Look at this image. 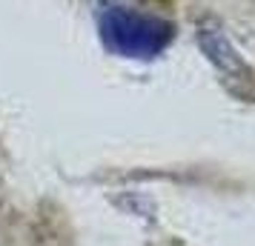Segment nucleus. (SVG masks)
<instances>
[{
	"label": "nucleus",
	"instance_id": "nucleus-1",
	"mask_svg": "<svg viewBox=\"0 0 255 246\" xmlns=\"http://www.w3.org/2000/svg\"><path fill=\"white\" fill-rule=\"evenodd\" d=\"M98 26H101L104 43L124 58H155L175 37V29L169 20L129 9V6L101 9Z\"/></svg>",
	"mask_w": 255,
	"mask_h": 246
},
{
	"label": "nucleus",
	"instance_id": "nucleus-2",
	"mask_svg": "<svg viewBox=\"0 0 255 246\" xmlns=\"http://www.w3.org/2000/svg\"><path fill=\"white\" fill-rule=\"evenodd\" d=\"M201 43H204L207 55L218 63L221 69L232 72L235 66H238V55H235V49L230 46V40L221 35L218 29H204V32H201Z\"/></svg>",
	"mask_w": 255,
	"mask_h": 246
}]
</instances>
